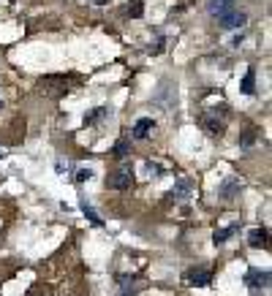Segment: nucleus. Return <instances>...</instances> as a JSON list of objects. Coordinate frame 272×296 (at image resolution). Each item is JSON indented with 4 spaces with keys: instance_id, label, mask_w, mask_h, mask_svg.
Segmentation results:
<instances>
[{
    "instance_id": "1",
    "label": "nucleus",
    "mask_w": 272,
    "mask_h": 296,
    "mask_svg": "<svg viewBox=\"0 0 272 296\" xmlns=\"http://www.w3.org/2000/svg\"><path fill=\"white\" fill-rule=\"evenodd\" d=\"M245 22H248V14L245 11H237V8H231V11H226V14L218 16V25L226 27V30H237V27H242Z\"/></svg>"
},
{
    "instance_id": "2",
    "label": "nucleus",
    "mask_w": 272,
    "mask_h": 296,
    "mask_svg": "<svg viewBox=\"0 0 272 296\" xmlns=\"http://www.w3.org/2000/svg\"><path fill=\"white\" fill-rule=\"evenodd\" d=\"M245 286L253 288V291H262V288H267V286H270V272H267V269H248Z\"/></svg>"
},
{
    "instance_id": "3",
    "label": "nucleus",
    "mask_w": 272,
    "mask_h": 296,
    "mask_svg": "<svg viewBox=\"0 0 272 296\" xmlns=\"http://www.w3.org/2000/svg\"><path fill=\"white\" fill-rule=\"evenodd\" d=\"M112 188H117V190H128L131 185H134V171H131V166H120L117 171L112 174Z\"/></svg>"
},
{
    "instance_id": "4",
    "label": "nucleus",
    "mask_w": 272,
    "mask_h": 296,
    "mask_svg": "<svg viewBox=\"0 0 272 296\" xmlns=\"http://www.w3.org/2000/svg\"><path fill=\"white\" fill-rule=\"evenodd\" d=\"M185 283H188V286H196V288L210 286V283H212V272L210 269H190L188 275H185Z\"/></svg>"
},
{
    "instance_id": "5",
    "label": "nucleus",
    "mask_w": 272,
    "mask_h": 296,
    "mask_svg": "<svg viewBox=\"0 0 272 296\" xmlns=\"http://www.w3.org/2000/svg\"><path fill=\"white\" fill-rule=\"evenodd\" d=\"M153 128H155V120H150V117H142V120H136V125H134V133H131V136H134V139H147L150 133H153Z\"/></svg>"
},
{
    "instance_id": "6",
    "label": "nucleus",
    "mask_w": 272,
    "mask_h": 296,
    "mask_svg": "<svg viewBox=\"0 0 272 296\" xmlns=\"http://www.w3.org/2000/svg\"><path fill=\"white\" fill-rule=\"evenodd\" d=\"M231 8H234V0H207V11H210L212 16H221Z\"/></svg>"
},
{
    "instance_id": "7",
    "label": "nucleus",
    "mask_w": 272,
    "mask_h": 296,
    "mask_svg": "<svg viewBox=\"0 0 272 296\" xmlns=\"http://www.w3.org/2000/svg\"><path fill=\"white\" fill-rule=\"evenodd\" d=\"M172 190H175V193H172V199H177V201H180V199H188L190 190H193V179H180V182H177Z\"/></svg>"
},
{
    "instance_id": "8",
    "label": "nucleus",
    "mask_w": 272,
    "mask_h": 296,
    "mask_svg": "<svg viewBox=\"0 0 272 296\" xmlns=\"http://www.w3.org/2000/svg\"><path fill=\"white\" fill-rule=\"evenodd\" d=\"M201 123H204V131H207V133H212V136H221V133L226 131L223 120H218V117H210V114H207V117L201 120Z\"/></svg>"
},
{
    "instance_id": "9",
    "label": "nucleus",
    "mask_w": 272,
    "mask_h": 296,
    "mask_svg": "<svg viewBox=\"0 0 272 296\" xmlns=\"http://www.w3.org/2000/svg\"><path fill=\"white\" fill-rule=\"evenodd\" d=\"M248 245L251 247H264L267 245V228H253L248 234Z\"/></svg>"
},
{
    "instance_id": "10",
    "label": "nucleus",
    "mask_w": 272,
    "mask_h": 296,
    "mask_svg": "<svg viewBox=\"0 0 272 296\" xmlns=\"http://www.w3.org/2000/svg\"><path fill=\"white\" fill-rule=\"evenodd\" d=\"M109 114V106H98V109H90L88 114H85V125H95V123H101L103 117Z\"/></svg>"
},
{
    "instance_id": "11",
    "label": "nucleus",
    "mask_w": 272,
    "mask_h": 296,
    "mask_svg": "<svg viewBox=\"0 0 272 296\" xmlns=\"http://www.w3.org/2000/svg\"><path fill=\"white\" fill-rule=\"evenodd\" d=\"M242 92H245V95H253V92H256V71H253V68H248V71H245V79H242Z\"/></svg>"
},
{
    "instance_id": "12",
    "label": "nucleus",
    "mask_w": 272,
    "mask_h": 296,
    "mask_svg": "<svg viewBox=\"0 0 272 296\" xmlns=\"http://www.w3.org/2000/svg\"><path fill=\"white\" fill-rule=\"evenodd\" d=\"M234 231H237V223H234V225H229V228L215 231V236H212V239H215V245H223L226 239H231V234H234Z\"/></svg>"
},
{
    "instance_id": "13",
    "label": "nucleus",
    "mask_w": 272,
    "mask_h": 296,
    "mask_svg": "<svg viewBox=\"0 0 272 296\" xmlns=\"http://www.w3.org/2000/svg\"><path fill=\"white\" fill-rule=\"evenodd\" d=\"M82 212H85V218H88L92 225H103V220L98 218V215H95V210H92V207L88 204V201H82Z\"/></svg>"
},
{
    "instance_id": "14",
    "label": "nucleus",
    "mask_w": 272,
    "mask_h": 296,
    "mask_svg": "<svg viewBox=\"0 0 272 296\" xmlns=\"http://www.w3.org/2000/svg\"><path fill=\"white\" fill-rule=\"evenodd\" d=\"M128 152H131V142L128 139H120V142L114 144V155H117V158H125Z\"/></svg>"
},
{
    "instance_id": "15",
    "label": "nucleus",
    "mask_w": 272,
    "mask_h": 296,
    "mask_svg": "<svg viewBox=\"0 0 272 296\" xmlns=\"http://www.w3.org/2000/svg\"><path fill=\"white\" fill-rule=\"evenodd\" d=\"M128 14L134 16V19H139V16L144 14V5H142V0H131V3H128Z\"/></svg>"
},
{
    "instance_id": "16",
    "label": "nucleus",
    "mask_w": 272,
    "mask_h": 296,
    "mask_svg": "<svg viewBox=\"0 0 272 296\" xmlns=\"http://www.w3.org/2000/svg\"><path fill=\"white\" fill-rule=\"evenodd\" d=\"M237 188H240V182H237V179L226 182V185H223V199H231V196L237 193Z\"/></svg>"
},
{
    "instance_id": "17",
    "label": "nucleus",
    "mask_w": 272,
    "mask_h": 296,
    "mask_svg": "<svg viewBox=\"0 0 272 296\" xmlns=\"http://www.w3.org/2000/svg\"><path fill=\"white\" fill-rule=\"evenodd\" d=\"M147 174L150 177H161V174H164V166L161 163H147Z\"/></svg>"
},
{
    "instance_id": "18",
    "label": "nucleus",
    "mask_w": 272,
    "mask_h": 296,
    "mask_svg": "<svg viewBox=\"0 0 272 296\" xmlns=\"http://www.w3.org/2000/svg\"><path fill=\"white\" fill-rule=\"evenodd\" d=\"M90 177H92V169H79L74 179H77V182H85V179H90Z\"/></svg>"
},
{
    "instance_id": "19",
    "label": "nucleus",
    "mask_w": 272,
    "mask_h": 296,
    "mask_svg": "<svg viewBox=\"0 0 272 296\" xmlns=\"http://www.w3.org/2000/svg\"><path fill=\"white\" fill-rule=\"evenodd\" d=\"M164 44H166L164 38H158V41H155V44H150V55H158V52L164 49Z\"/></svg>"
},
{
    "instance_id": "20",
    "label": "nucleus",
    "mask_w": 272,
    "mask_h": 296,
    "mask_svg": "<svg viewBox=\"0 0 272 296\" xmlns=\"http://www.w3.org/2000/svg\"><path fill=\"white\" fill-rule=\"evenodd\" d=\"M92 3H95V5H106L109 0H92Z\"/></svg>"
},
{
    "instance_id": "21",
    "label": "nucleus",
    "mask_w": 272,
    "mask_h": 296,
    "mask_svg": "<svg viewBox=\"0 0 272 296\" xmlns=\"http://www.w3.org/2000/svg\"><path fill=\"white\" fill-rule=\"evenodd\" d=\"M0 106H3V101H0Z\"/></svg>"
}]
</instances>
